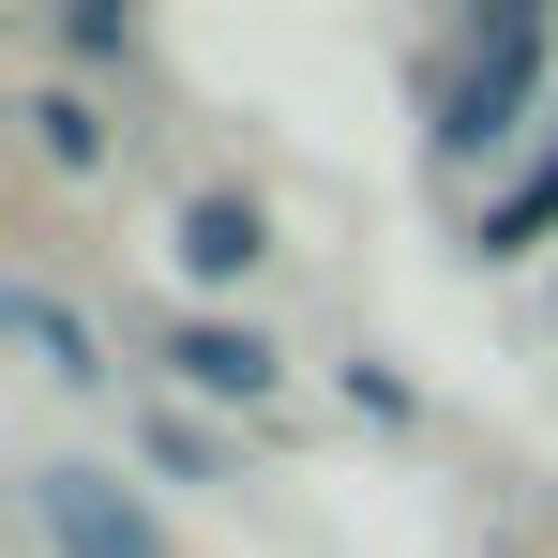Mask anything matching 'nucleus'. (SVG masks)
<instances>
[{"label": "nucleus", "mask_w": 558, "mask_h": 558, "mask_svg": "<svg viewBox=\"0 0 558 558\" xmlns=\"http://www.w3.org/2000/svg\"><path fill=\"white\" fill-rule=\"evenodd\" d=\"M529 76H544V15L513 0V15H483L453 61V92H438V151H498L513 121H529Z\"/></svg>", "instance_id": "1"}, {"label": "nucleus", "mask_w": 558, "mask_h": 558, "mask_svg": "<svg viewBox=\"0 0 558 558\" xmlns=\"http://www.w3.org/2000/svg\"><path fill=\"white\" fill-rule=\"evenodd\" d=\"M31 513H46V544H61V558H167V529H151L106 468H31Z\"/></svg>", "instance_id": "2"}, {"label": "nucleus", "mask_w": 558, "mask_h": 558, "mask_svg": "<svg viewBox=\"0 0 558 558\" xmlns=\"http://www.w3.org/2000/svg\"><path fill=\"white\" fill-rule=\"evenodd\" d=\"M257 242H272L257 196H196V211H182V272H196V287H242V272H257Z\"/></svg>", "instance_id": "3"}, {"label": "nucleus", "mask_w": 558, "mask_h": 558, "mask_svg": "<svg viewBox=\"0 0 558 558\" xmlns=\"http://www.w3.org/2000/svg\"><path fill=\"white\" fill-rule=\"evenodd\" d=\"M182 377H196V392H242V408H257V392H272V348H257V332H227V317H196V332H182Z\"/></svg>", "instance_id": "4"}, {"label": "nucleus", "mask_w": 558, "mask_h": 558, "mask_svg": "<svg viewBox=\"0 0 558 558\" xmlns=\"http://www.w3.org/2000/svg\"><path fill=\"white\" fill-rule=\"evenodd\" d=\"M544 227H558V151H544V167H529L513 196H498V211H483V257H529Z\"/></svg>", "instance_id": "5"}, {"label": "nucleus", "mask_w": 558, "mask_h": 558, "mask_svg": "<svg viewBox=\"0 0 558 558\" xmlns=\"http://www.w3.org/2000/svg\"><path fill=\"white\" fill-rule=\"evenodd\" d=\"M15 332H31V348H46V377H92V348H76V317H61V302H46V287H15Z\"/></svg>", "instance_id": "6"}, {"label": "nucleus", "mask_w": 558, "mask_h": 558, "mask_svg": "<svg viewBox=\"0 0 558 558\" xmlns=\"http://www.w3.org/2000/svg\"><path fill=\"white\" fill-rule=\"evenodd\" d=\"M31 121H46V151H61V167H92V151H106V136H92V106H76V92H46Z\"/></svg>", "instance_id": "7"}]
</instances>
